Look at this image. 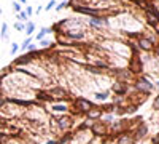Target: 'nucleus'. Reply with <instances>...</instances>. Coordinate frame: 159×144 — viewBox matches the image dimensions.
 Here are the masks:
<instances>
[{"label": "nucleus", "mask_w": 159, "mask_h": 144, "mask_svg": "<svg viewBox=\"0 0 159 144\" xmlns=\"http://www.w3.org/2000/svg\"><path fill=\"white\" fill-rule=\"evenodd\" d=\"M0 15H3V10L2 8H0Z\"/></svg>", "instance_id": "29"}, {"label": "nucleus", "mask_w": 159, "mask_h": 144, "mask_svg": "<svg viewBox=\"0 0 159 144\" xmlns=\"http://www.w3.org/2000/svg\"><path fill=\"white\" fill-rule=\"evenodd\" d=\"M49 32H51V29H49V27H42V29L38 31V34L35 35V40H37V42L43 40V38L46 37V34H49Z\"/></svg>", "instance_id": "14"}, {"label": "nucleus", "mask_w": 159, "mask_h": 144, "mask_svg": "<svg viewBox=\"0 0 159 144\" xmlns=\"http://www.w3.org/2000/svg\"><path fill=\"white\" fill-rule=\"evenodd\" d=\"M70 8L75 13L84 15V16H99V15H102L100 10L92 8V7H89V5H73V7H70Z\"/></svg>", "instance_id": "5"}, {"label": "nucleus", "mask_w": 159, "mask_h": 144, "mask_svg": "<svg viewBox=\"0 0 159 144\" xmlns=\"http://www.w3.org/2000/svg\"><path fill=\"white\" fill-rule=\"evenodd\" d=\"M24 11H26V13H27V16L30 18V16L33 15V7H30V5H26V10H24Z\"/></svg>", "instance_id": "24"}, {"label": "nucleus", "mask_w": 159, "mask_h": 144, "mask_svg": "<svg viewBox=\"0 0 159 144\" xmlns=\"http://www.w3.org/2000/svg\"><path fill=\"white\" fill-rule=\"evenodd\" d=\"M102 109H100V106H95L94 104V107H91L86 114H84V117H86L89 122H95V120H100V117H102Z\"/></svg>", "instance_id": "9"}, {"label": "nucleus", "mask_w": 159, "mask_h": 144, "mask_svg": "<svg viewBox=\"0 0 159 144\" xmlns=\"http://www.w3.org/2000/svg\"><path fill=\"white\" fill-rule=\"evenodd\" d=\"M30 43H32V37H26L24 38V40H22V43H21V45H19V50H21V51H27V48H29V45H30Z\"/></svg>", "instance_id": "16"}, {"label": "nucleus", "mask_w": 159, "mask_h": 144, "mask_svg": "<svg viewBox=\"0 0 159 144\" xmlns=\"http://www.w3.org/2000/svg\"><path fill=\"white\" fill-rule=\"evenodd\" d=\"M153 109L159 112V96H156V98H154V101H153Z\"/></svg>", "instance_id": "25"}, {"label": "nucleus", "mask_w": 159, "mask_h": 144, "mask_svg": "<svg viewBox=\"0 0 159 144\" xmlns=\"http://www.w3.org/2000/svg\"><path fill=\"white\" fill-rule=\"evenodd\" d=\"M35 29H37V26H35V23L33 21H27L26 23V26H24V32H26V37H32V34L35 32Z\"/></svg>", "instance_id": "12"}, {"label": "nucleus", "mask_w": 159, "mask_h": 144, "mask_svg": "<svg viewBox=\"0 0 159 144\" xmlns=\"http://www.w3.org/2000/svg\"><path fill=\"white\" fill-rule=\"evenodd\" d=\"M73 123H75V119H73V115L72 114H62V115H59L58 119H56V125H58V128H59V131H72V128H73Z\"/></svg>", "instance_id": "4"}, {"label": "nucleus", "mask_w": 159, "mask_h": 144, "mask_svg": "<svg viewBox=\"0 0 159 144\" xmlns=\"http://www.w3.org/2000/svg\"><path fill=\"white\" fill-rule=\"evenodd\" d=\"M33 99H35L37 103H51L53 101V98H51L49 91L45 90V88H37L35 91H33Z\"/></svg>", "instance_id": "7"}, {"label": "nucleus", "mask_w": 159, "mask_h": 144, "mask_svg": "<svg viewBox=\"0 0 159 144\" xmlns=\"http://www.w3.org/2000/svg\"><path fill=\"white\" fill-rule=\"evenodd\" d=\"M11 5H13V10H14V13H19V11H22V10H24V8H22V5H21L19 2H13Z\"/></svg>", "instance_id": "23"}, {"label": "nucleus", "mask_w": 159, "mask_h": 144, "mask_svg": "<svg viewBox=\"0 0 159 144\" xmlns=\"http://www.w3.org/2000/svg\"><path fill=\"white\" fill-rule=\"evenodd\" d=\"M42 11H43V7H42V5H38V7H37L35 10H33V15H40Z\"/></svg>", "instance_id": "27"}, {"label": "nucleus", "mask_w": 159, "mask_h": 144, "mask_svg": "<svg viewBox=\"0 0 159 144\" xmlns=\"http://www.w3.org/2000/svg\"><path fill=\"white\" fill-rule=\"evenodd\" d=\"M0 38L2 40H8V24L2 23V29H0Z\"/></svg>", "instance_id": "15"}, {"label": "nucleus", "mask_w": 159, "mask_h": 144, "mask_svg": "<svg viewBox=\"0 0 159 144\" xmlns=\"http://www.w3.org/2000/svg\"><path fill=\"white\" fill-rule=\"evenodd\" d=\"M89 133H91V136L95 138V139H102V138L108 136V126H107L104 122H100V120L91 122Z\"/></svg>", "instance_id": "2"}, {"label": "nucleus", "mask_w": 159, "mask_h": 144, "mask_svg": "<svg viewBox=\"0 0 159 144\" xmlns=\"http://www.w3.org/2000/svg\"><path fill=\"white\" fill-rule=\"evenodd\" d=\"M69 7H70L69 2H61V3H56L54 10H56V11H62V10H65V8H69Z\"/></svg>", "instance_id": "19"}, {"label": "nucleus", "mask_w": 159, "mask_h": 144, "mask_svg": "<svg viewBox=\"0 0 159 144\" xmlns=\"http://www.w3.org/2000/svg\"><path fill=\"white\" fill-rule=\"evenodd\" d=\"M54 7H56V0H49V2L46 3V7H43V10L45 11H51Z\"/></svg>", "instance_id": "21"}, {"label": "nucleus", "mask_w": 159, "mask_h": 144, "mask_svg": "<svg viewBox=\"0 0 159 144\" xmlns=\"http://www.w3.org/2000/svg\"><path fill=\"white\" fill-rule=\"evenodd\" d=\"M100 122H104V123L108 126L110 123H113V122H115V114H102Z\"/></svg>", "instance_id": "13"}, {"label": "nucleus", "mask_w": 159, "mask_h": 144, "mask_svg": "<svg viewBox=\"0 0 159 144\" xmlns=\"http://www.w3.org/2000/svg\"><path fill=\"white\" fill-rule=\"evenodd\" d=\"M16 19H18V21H21V23H27V21H29L30 18H29V16H27V13L24 11V10H22V11H19V13H16Z\"/></svg>", "instance_id": "17"}, {"label": "nucleus", "mask_w": 159, "mask_h": 144, "mask_svg": "<svg viewBox=\"0 0 159 144\" xmlns=\"http://www.w3.org/2000/svg\"><path fill=\"white\" fill-rule=\"evenodd\" d=\"M24 23H21V21H18V23H14V31H18V32H24Z\"/></svg>", "instance_id": "22"}, {"label": "nucleus", "mask_w": 159, "mask_h": 144, "mask_svg": "<svg viewBox=\"0 0 159 144\" xmlns=\"http://www.w3.org/2000/svg\"><path fill=\"white\" fill-rule=\"evenodd\" d=\"M48 91H49V95L53 99H56V101H72V98H70V93L67 91V88L64 85H54V87H51L48 88Z\"/></svg>", "instance_id": "3"}, {"label": "nucleus", "mask_w": 159, "mask_h": 144, "mask_svg": "<svg viewBox=\"0 0 159 144\" xmlns=\"http://www.w3.org/2000/svg\"><path fill=\"white\" fill-rule=\"evenodd\" d=\"M156 43L157 42L154 40V38L150 37V35H146V34H139V37H137V47H139L140 51L151 53L153 50H154Z\"/></svg>", "instance_id": "1"}, {"label": "nucleus", "mask_w": 159, "mask_h": 144, "mask_svg": "<svg viewBox=\"0 0 159 144\" xmlns=\"http://www.w3.org/2000/svg\"><path fill=\"white\" fill-rule=\"evenodd\" d=\"M73 141V131H64L62 135L58 138L56 144H70Z\"/></svg>", "instance_id": "11"}, {"label": "nucleus", "mask_w": 159, "mask_h": 144, "mask_svg": "<svg viewBox=\"0 0 159 144\" xmlns=\"http://www.w3.org/2000/svg\"><path fill=\"white\" fill-rule=\"evenodd\" d=\"M49 45H51V40H48V38H43V40L38 42V48H42V50L49 48Z\"/></svg>", "instance_id": "18"}, {"label": "nucleus", "mask_w": 159, "mask_h": 144, "mask_svg": "<svg viewBox=\"0 0 159 144\" xmlns=\"http://www.w3.org/2000/svg\"><path fill=\"white\" fill-rule=\"evenodd\" d=\"M111 91L115 93L116 96H127V93H129V83L116 80L115 83L111 85Z\"/></svg>", "instance_id": "8"}, {"label": "nucleus", "mask_w": 159, "mask_h": 144, "mask_svg": "<svg viewBox=\"0 0 159 144\" xmlns=\"http://www.w3.org/2000/svg\"><path fill=\"white\" fill-rule=\"evenodd\" d=\"M150 142H151V144H159V133L151 138V139H150Z\"/></svg>", "instance_id": "26"}, {"label": "nucleus", "mask_w": 159, "mask_h": 144, "mask_svg": "<svg viewBox=\"0 0 159 144\" xmlns=\"http://www.w3.org/2000/svg\"><path fill=\"white\" fill-rule=\"evenodd\" d=\"M18 51H19V45L16 42H13V43H11V48H10V54L13 56V54H16Z\"/></svg>", "instance_id": "20"}, {"label": "nucleus", "mask_w": 159, "mask_h": 144, "mask_svg": "<svg viewBox=\"0 0 159 144\" xmlns=\"http://www.w3.org/2000/svg\"><path fill=\"white\" fill-rule=\"evenodd\" d=\"M51 112H54V114H67V112H70V103L69 101H59V103H53L51 104V107H49Z\"/></svg>", "instance_id": "6"}, {"label": "nucleus", "mask_w": 159, "mask_h": 144, "mask_svg": "<svg viewBox=\"0 0 159 144\" xmlns=\"http://www.w3.org/2000/svg\"><path fill=\"white\" fill-rule=\"evenodd\" d=\"M18 2H19L21 5H27V0H18Z\"/></svg>", "instance_id": "28"}, {"label": "nucleus", "mask_w": 159, "mask_h": 144, "mask_svg": "<svg viewBox=\"0 0 159 144\" xmlns=\"http://www.w3.org/2000/svg\"><path fill=\"white\" fill-rule=\"evenodd\" d=\"M0 122H2V117H0Z\"/></svg>", "instance_id": "30"}, {"label": "nucleus", "mask_w": 159, "mask_h": 144, "mask_svg": "<svg viewBox=\"0 0 159 144\" xmlns=\"http://www.w3.org/2000/svg\"><path fill=\"white\" fill-rule=\"evenodd\" d=\"M108 98H110V90H104V91H95L94 93V99H95V103H107L108 101Z\"/></svg>", "instance_id": "10"}]
</instances>
